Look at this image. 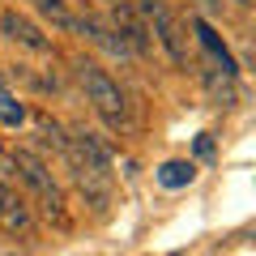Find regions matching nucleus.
<instances>
[{
	"label": "nucleus",
	"instance_id": "6",
	"mask_svg": "<svg viewBox=\"0 0 256 256\" xmlns=\"http://www.w3.org/2000/svg\"><path fill=\"white\" fill-rule=\"evenodd\" d=\"M0 230H4V235H18V239L34 235V210H30L22 196H13V192H9V201L0 205Z\"/></svg>",
	"mask_w": 256,
	"mask_h": 256
},
{
	"label": "nucleus",
	"instance_id": "7",
	"mask_svg": "<svg viewBox=\"0 0 256 256\" xmlns=\"http://www.w3.org/2000/svg\"><path fill=\"white\" fill-rule=\"evenodd\" d=\"M34 4V13L38 18H47L56 30H64V34H77V13L64 4V0H30Z\"/></svg>",
	"mask_w": 256,
	"mask_h": 256
},
{
	"label": "nucleus",
	"instance_id": "15",
	"mask_svg": "<svg viewBox=\"0 0 256 256\" xmlns=\"http://www.w3.org/2000/svg\"><path fill=\"white\" fill-rule=\"evenodd\" d=\"M4 86H9V73H4V64H0V90H4Z\"/></svg>",
	"mask_w": 256,
	"mask_h": 256
},
{
	"label": "nucleus",
	"instance_id": "9",
	"mask_svg": "<svg viewBox=\"0 0 256 256\" xmlns=\"http://www.w3.org/2000/svg\"><path fill=\"white\" fill-rule=\"evenodd\" d=\"M34 128H38V137H43L56 154L68 150V132H64V124H60V120H52L47 111H34Z\"/></svg>",
	"mask_w": 256,
	"mask_h": 256
},
{
	"label": "nucleus",
	"instance_id": "8",
	"mask_svg": "<svg viewBox=\"0 0 256 256\" xmlns=\"http://www.w3.org/2000/svg\"><path fill=\"white\" fill-rule=\"evenodd\" d=\"M192 180H196V166H192L188 158H171V162L158 166V184H162V188H188Z\"/></svg>",
	"mask_w": 256,
	"mask_h": 256
},
{
	"label": "nucleus",
	"instance_id": "5",
	"mask_svg": "<svg viewBox=\"0 0 256 256\" xmlns=\"http://www.w3.org/2000/svg\"><path fill=\"white\" fill-rule=\"evenodd\" d=\"M192 30H196V43L205 47V56H210V68L214 73H226V77H235L239 73V64H235V56H230V47L222 43L218 34H214V26L205 18H192Z\"/></svg>",
	"mask_w": 256,
	"mask_h": 256
},
{
	"label": "nucleus",
	"instance_id": "11",
	"mask_svg": "<svg viewBox=\"0 0 256 256\" xmlns=\"http://www.w3.org/2000/svg\"><path fill=\"white\" fill-rule=\"evenodd\" d=\"M13 175H18V171H13V154H9V150H0V180H13Z\"/></svg>",
	"mask_w": 256,
	"mask_h": 256
},
{
	"label": "nucleus",
	"instance_id": "13",
	"mask_svg": "<svg viewBox=\"0 0 256 256\" xmlns=\"http://www.w3.org/2000/svg\"><path fill=\"white\" fill-rule=\"evenodd\" d=\"M196 154L210 158V154H214V141H210V137H201V141H196Z\"/></svg>",
	"mask_w": 256,
	"mask_h": 256
},
{
	"label": "nucleus",
	"instance_id": "10",
	"mask_svg": "<svg viewBox=\"0 0 256 256\" xmlns=\"http://www.w3.org/2000/svg\"><path fill=\"white\" fill-rule=\"evenodd\" d=\"M0 124L4 128H22L26 124V107H22V98H13L9 90H0Z\"/></svg>",
	"mask_w": 256,
	"mask_h": 256
},
{
	"label": "nucleus",
	"instance_id": "1",
	"mask_svg": "<svg viewBox=\"0 0 256 256\" xmlns=\"http://www.w3.org/2000/svg\"><path fill=\"white\" fill-rule=\"evenodd\" d=\"M13 171H18L13 180H22L30 192H34V196H38V205H43V214L56 222V226H60V230H68V226H73V222H68V210H64V192H60V184H56L52 166H47L43 158L34 154V150H26V146H22V150H13Z\"/></svg>",
	"mask_w": 256,
	"mask_h": 256
},
{
	"label": "nucleus",
	"instance_id": "17",
	"mask_svg": "<svg viewBox=\"0 0 256 256\" xmlns=\"http://www.w3.org/2000/svg\"><path fill=\"white\" fill-rule=\"evenodd\" d=\"M171 256H188V252H171Z\"/></svg>",
	"mask_w": 256,
	"mask_h": 256
},
{
	"label": "nucleus",
	"instance_id": "12",
	"mask_svg": "<svg viewBox=\"0 0 256 256\" xmlns=\"http://www.w3.org/2000/svg\"><path fill=\"white\" fill-rule=\"evenodd\" d=\"M196 9L201 13H222V0H196Z\"/></svg>",
	"mask_w": 256,
	"mask_h": 256
},
{
	"label": "nucleus",
	"instance_id": "3",
	"mask_svg": "<svg viewBox=\"0 0 256 256\" xmlns=\"http://www.w3.org/2000/svg\"><path fill=\"white\" fill-rule=\"evenodd\" d=\"M137 9H141V18L150 22V30L158 34V43H162V52L171 56V64H188V43H184V34H180V22L171 18V9H166L162 0H137Z\"/></svg>",
	"mask_w": 256,
	"mask_h": 256
},
{
	"label": "nucleus",
	"instance_id": "2",
	"mask_svg": "<svg viewBox=\"0 0 256 256\" xmlns=\"http://www.w3.org/2000/svg\"><path fill=\"white\" fill-rule=\"evenodd\" d=\"M73 68H77V82H82L86 98H90L94 111L107 120V128H116V132H120V128L132 124V116H128V102H124V94H120V86L111 82V73H102L94 60H77Z\"/></svg>",
	"mask_w": 256,
	"mask_h": 256
},
{
	"label": "nucleus",
	"instance_id": "14",
	"mask_svg": "<svg viewBox=\"0 0 256 256\" xmlns=\"http://www.w3.org/2000/svg\"><path fill=\"white\" fill-rule=\"evenodd\" d=\"M9 192H13V188H9V180H0V205L9 201Z\"/></svg>",
	"mask_w": 256,
	"mask_h": 256
},
{
	"label": "nucleus",
	"instance_id": "4",
	"mask_svg": "<svg viewBox=\"0 0 256 256\" xmlns=\"http://www.w3.org/2000/svg\"><path fill=\"white\" fill-rule=\"evenodd\" d=\"M0 34L9 38V43L26 47V52H34V56H52L56 52V43L43 34V26H34V22H30L26 13H18V9L0 13Z\"/></svg>",
	"mask_w": 256,
	"mask_h": 256
},
{
	"label": "nucleus",
	"instance_id": "16",
	"mask_svg": "<svg viewBox=\"0 0 256 256\" xmlns=\"http://www.w3.org/2000/svg\"><path fill=\"white\" fill-rule=\"evenodd\" d=\"M107 4H128V0H107Z\"/></svg>",
	"mask_w": 256,
	"mask_h": 256
}]
</instances>
